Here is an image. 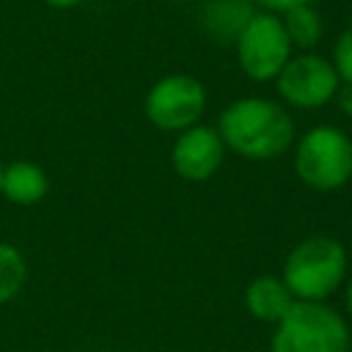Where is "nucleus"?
<instances>
[{
  "mask_svg": "<svg viewBox=\"0 0 352 352\" xmlns=\"http://www.w3.org/2000/svg\"><path fill=\"white\" fill-rule=\"evenodd\" d=\"M226 151L228 148L217 126L192 124L176 135V143L170 148V165L184 182H206L223 165Z\"/></svg>",
  "mask_w": 352,
  "mask_h": 352,
  "instance_id": "6e6552de",
  "label": "nucleus"
},
{
  "mask_svg": "<svg viewBox=\"0 0 352 352\" xmlns=\"http://www.w3.org/2000/svg\"><path fill=\"white\" fill-rule=\"evenodd\" d=\"M297 179L319 192L344 187L352 179V140L333 124L311 126L294 146Z\"/></svg>",
  "mask_w": 352,
  "mask_h": 352,
  "instance_id": "20e7f679",
  "label": "nucleus"
},
{
  "mask_svg": "<svg viewBox=\"0 0 352 352\" xmlns=\"http://www.w3.org/2000/svg\"><path fill=\"white\" fill-rule=\"evenodd\" d=\"M278 94L289 107L297 110H316L333 102L341 77L330 58L316 52H297L275 77Z\"/></svg>",
  "mask_w": 352,
  "mask_h": 352,
  "instance_id": "0eeeda50",
  "label": "nucleus"
},
{
  "mask_svg": "<svg viewBox=\"0 0 352 352\" xmlns=\"http://www.w3.org/2000/svg\"><path fill=\"white\" fill-rule=\"evenodd\" d=\"M294 294L289 292V286L283 283V278L275 275H258L245 286V308L250 316H256L258 322H270L278 324L289 308L294 305Z\"/></svg>",
  "mask_w": 352,
  "mask_h": 352,
  "instance_id": "9d476101",
  "label": "nucleus"
},
{
  "mask_svg": "<svg viewBox=\"0 0 352 352\" xmlns=\"http://www.w3.org/2000/svg\"><path fill=\"white\" fill-rule=\"evenodd\" d=\"M344 305H346V311H349V316H352V280H349L346 289H344Z\"/></svg>",
  "mask_w": 352,
  "mask_h": 352,
  "instance_id": "a211bd4d",
  "label": "nucleus"
},
{
  "mask_svg": "<svg viewBox=\"0 0 352 352\" xmlns=\"http://www.w3.org/2000/svg\"><path fill=\"white\" fill-rule=\"evenodd\" d=\"M280 22L286 28V36H289L292 47L300 50V52H311L319 44L322 33H324V22H322L319 11L314 8V3L283 11L280 14Z\"/></svg>",
  "mask_w": 352,
  "mask_h": 352,
  "instance_id": "f8f14e48",
  "label": "nucleus"
},
{
  "mask_svg": "<svg viewBox=\"0 0 352 352\" xmlns=\"http://www.w3.org/2000/svg\"><path fill=\"white\" fill-rule=\"evenodd\" d=\"M333 66L341 77V82L352 85V25L341 30V36L336 38V47H333Z\"/></svg>",
  "mask_w": 352,
  "mask_h": 352,
  "instance_id": "4468645a",
  "label": "nucleus"
},
{
  "mask_svg": "<svg viewBox=\"0 0 352 352\" xmlns=\"http://www.w3.org/2000/svg\"><path fill=\"white\" fill-rule=\"evenodd\" d=\"M47 192H50V179H47L44 168H38L36 162L16 160L11 165H3L0 195H6L11 204H16V206H33V204L44 201Z\"/></svg>",
  "mask_w": 352,
  "mask_h": 352,
  "instance_id": "9b49d317",
  "label": "nucleus"
},
{
  "mask_svg": "<svg viewBox=\"0 0 352 352\" xmlns=\"http://www.w3.org/2000/svg\"><path fill=\"white\" fill-rule=\"evenodd\" d=\"M28 280V264H25V256L8 245V242H0V305L14 300L22 286Z\"/></svg>",
  "mask_w": 352,
  "mask_h": 352,
  "instance_id": "ddd939ff",
  "label": "nucleus"
},
{
  "mask_svg": "<svg viewBox=\"0 0 352 352\" xmlns=\"http://www.w3.org/2000/svg\"><path fill=\"white\" fill-rule=\"evenodd\" d=\"M217 132L242 160H275L294 146V121L289 110L264 96H242L231 102L220 118Z\"/></svg>",
  "mask_w": 352,
  "mask_h": 352,
  "instance_id": "f257e3e1",
  "label": "nucleus"
},
{
  "mask_svg": "<svg viewBox=\"0 0 352 352\" xmlns=\"http://www.w3.org/2000/svg\"><path fill=\"white\" fill-rule=\"evenodd\" d=\"M346 275V250L333 236H308L297 242L283 261V283L302 302H324Z\"/></svg>",
  "mask_w": 352,
  "mask_h": 352,
  "instance_id": "f03ea898",
  "label": "nucleus"
},
{
  "mask_svg": "<svg viewBox=\"0 0 352 352\" xmlns=\"http://www.w3.org/2000/svg\"><path fill=\"white\" fill-rule=\"evenodd\" d=\"M236 63L253 82H270L294 55V47L286 36L280 14L256 11L245 30L234 41Z\"/></svg>",
  "mask_w": 352,
  "mask_h": 352,
  "instance_id": "39448f33",
  "label": "nucleus"
},
{
  "mask_svg": "<svg viewBox=\"0 0 352 352\" xmlns=\"http://www.w3.org/2000/svg\"><path fill=\"white\" fill-rule=\"evenodd\" d=\"M349 327L327 302L297 300L275 324L270 352H349Z\"/></svg>",
  "mask_w": 352,
  "mask_h": 352,
  "instance_id": "7ed1b4c3",
  "label": "nucleus"
},
{
  "mask_svg": "<svg viewBox=\"0 0 352 352\" xmlns=\"http://www.w3.org/2000/svg\"><path fill=\"white\" fill-rule=\"evenodd\" d=\"M204 110H206L204 82L182 72L160 77L143 99V113L148 124L162 132H184L187 126L198 124Z\"/></svg>",
  "mask_w": 352,
  "mask_h": 352,
  "instance_id": "423d86ee",
  "label": "nucleus"
},
{
  "mask_svg": "<svg viewBox=\"0 0 352 352\" xmlns=\"http://www.w3.org/2000/svg\"><path fill=\"white\" fill-rule=\"evenodd\" d=\"M333 102L338 104V110H341L344 116H349V118H352V85L341 82V85H338V91H336V96H333Z\"/></svg>",
  "mask_w": 352,
  "mask_h": 352,
  "instance_id": "dca6fc26",
  "label": "nucleus"
},
{
  "mask_svg": "<svg viewBox=\"0 0 352 352\" xmlns=\"http://www.w3.org/2000/svg\"><path fill=\"white\" fill-rule=\"evenodd\" d=\"M44 6H50V8H55V11H69V8H77V6H82L85 0H41Z\"/></svg>",
  "mask_w": 352,
  "mask_h": 352,
  "instance_id": "f3484780",
  "label": "nucleus"
},
{
  "mask_svg": "<svg viewBox=\"0 0 352 352\" xmlns=\"http://www.w3.org/2000/svg\"><path fill=\"white\" fill-rule=\"evenodd\" d=\"M0 184H3V162H0Z\"/></svg>",
  "mask_w": 352,
  "mask_h": 352,
  "instance_id": "6ab92c4d",
  "label": "nucleus"
},
{
  "mask_svg": "<svg viewBox=\"0 0 352 352\" xmlns=\"http://www.w3.org/2000/svg\"><path fill=\"white\" fill-rule=\"evenodd\" d=\"M256 11L253 0H204L198 6V28L217 44H234Z\"/></svg>",
  "mask_w": 352,
  "mask_h": 352,
  "instance_id": "1a4fd4ad",
  "label": "nucleus"
},
{
  "mask_svg": "<svg viewBox=\"0 0 352 352\" xmlns=\"http://www.w3.org/2000/svg\"><path fill=\"white\" fill-rule=\"evenodd\" d=\"M308 3H314V0H253L256 8H261V11H272V14H283V11H289V8L308 6Z\"/></svg>",
  "mask_w": 352,
  "mask_h": 352,
  "instance_id": "2eb2a0df",
  "label": "nucleus"
}]
</instances>
